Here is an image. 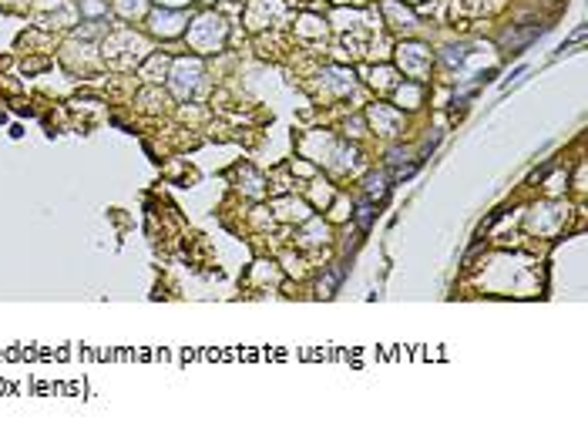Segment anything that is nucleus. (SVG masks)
Masks as SVG:
<instances>
[{
	"mask_svg": "<svg viewBox=\"0 0 588 437\" xmlns=\"http://www.w3.org/2000/svg\"><path fill=\"white\" fill-rule=\"evenodd\" d=\"M370 222H373V209H370V206H360V209H357V226L370 229Z\"/></svg>",
	"mask_w": 588,
	"mask_h": 437,
	"instance_id": "3",
	"label": "nucleus"
},
{
	"mask_svg": "<svg viewBox=\"0 0 588 437\" xmlns=\"http://www.w3.org/2000/svg\"><path fill=\"white\" fill-rule=\"evenodd\" d=\"M343 279V269H333V276H326V279H320V293L323 296H333V289H336V283Z\"/></svg>",
	"mask_w": 588,
	"mask_h": 437,
	"instance_id": "2",
	"label": "nucleus"
},
{
	"mask_svg": "<svg viewBox=\"0 0 588 437\" xmlns=\"http://www.w3.org/2000/svg\"><path fill=\"white\" fill-rule=\"evenodd\" d=\"M165 3H182V0H165Z\"/></svg>",
	"mask_w": 588,
	"mask_h": 437,
	"instance_id": "4",
	"label": "nucleus"
},
{
	"mask_svg": "<svg viewBox=\"0 0 588 437\" xmlns=\"http://www.w3.org/2000/svg\"><path fill=\"white\" fill-rule=\"evenodd\" d=\"M366 192H370L373 199H383V195H387V175H370V178H366Z\"/></svg>",
	"mask_w": 588,
	"mask_h": 437,
	"instance_id": "1",
	"label": "nucleus"
}]
</instances>
